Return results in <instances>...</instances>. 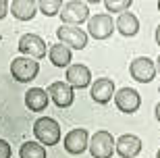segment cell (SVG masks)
<instances>
[{"mask_svg": "<svg viewBox=\"0 0 160 158\" xmlns=\"http://www.w3.org/2000/svg\"><path fill=\"white\" fill-rule=\"evenodd\" d=\"M33 135L42 146H56L60 141V125L52 117H40L33 123Z\"/></svg>", "mask_w": 160, "mask_h": 158, "instance_id": "obj_1", "label": "cell"}, {"mask_svg": "<svg viewBox=\"0 0 160 158\" xmlns=\"http://www.w3.org/2000/svg\"><path fill=\"white\" fill-rule=\"evenodd\" d=\"M114 150H117V141H114L110 131L100 129V131H96L92 135V140H89V154L94 158H110Z\"/></svg>", "mask_w": 160, "mask_h": 158, "instance_id": "obj_2", "label": "cell"}, {"mask_svg": "<svg viewBox=\"0 0 160 158\" xmlns=\"http://www.w3.org/2000/svg\"><path fill=\"white\" fill-rule=\"evenodd\" d=\"M60 19H62V25H73V27H79L81 23L89 21V8L85 2H79V0H71L62 6L60 11Z\"/></svg>", "mask_w": 160, "mask_h": 158, "instance_id": "obj_3", "label": "cell"}, {"mask_svg": "<svg viewBox=\"0 0 160 158\" xmlns=\"http://www.w3.org/2000/svg\"><path fill=\"white\" fill-rule=\"evenodd\" d=\"M11 73L12 77L21 83H27V81H33L40 73V64L36 63L33 59H27V56H17L12 59L11 63Z\"/></svg>", "mask_w": 160, "mask_h": 158, "instance_id": "obj_4", "label": "cell"}, {"mask_svg": "<svg viewBox=\"0 0 160 158\" xmlns=\"http://www.w3.org/2000/svg\"><path fill=\"white\" fill-rule=\"evenodd\" d=\"M117 29V21H112L110 15L106 13H100V15H94V17L88 21V33L94 38V40H106L112 35V31Z\"/></svg>", "mask_w": 160, "mask_h": 158, "instance_id": "obj_5", "label": "cell"}, {"mask_svg": "<svg viewBox=\"0 0 160 158\" xmlns=\"http://www.w3.org/2000/svg\"><path fill=\"white\" fill-rule=\"evenodd\" d=\"M19 52L23 54V56H27V59H44L46 56V42L42 40L40 35L36 33H25L19 38Z\"/></svg>", "mask_w": 160, "mask_h": 158, "instance_id": "obj_6", "label": "cell"}, {"mask_svg": "<svg viewBox=\"0 0 160 158\" xmlns=\"http://www.w3.org/2000/svg\"><path fill=\"white\" fill-rule=\"evenodd\" d=\"M129 73L135 81L150 83L156 77L158 69H156V63L152 59H148V56H137V59H133V63L129 64Z\"/></svg>", "mask_w": 160, "mask_h": 158, "instance_id": "obj_7", "label": "cell"}, {"mask_svg": "<svg viewBox=\"0 0 160 158\" xmlns=\"http://www.w3.org/2000/svg\"><path fill=\"white\" fill-rule=\"evenodd\" d=\"M56 38L60 40V44L75 48V50H83L88 46V33L79 27H73V25H60L56 29Z\"/></svg>", "mask_w": 160, "mask_h": 158, "instance_id": "obj_8", "label": "cell"}, {"mask_svg": "<svg viewBox=\"0 0 160 158\" xmlns=\"http://www.w3.org/2000/svg\"><path fill=\"white\" fill-rule=\"evenodd\" d=\"M62 144H65V150L69 154L79 156V154H83L89 148V135H88L85 129H71V131L65 135Z\"/></svg>", "mask_w": 160, "mask_h": 158, "instance_id": "obj_9", "label": "cell"}, {"mask_svg": "<svg viewBox=\"0 0 160 158\" xmlns=\"http://www.w3.org/2000/svg\"><path fill=\"white\" fill-rule=\"evenodd\" d=\"M48 96L58 108H69L75 100V94H73V88L67 81H54L50 83L48 88Z\"/></svg>", "mask_w": 160, "mask_h": 158, "instance_id": "obj_10", "label": "cell"}, {"mask_svg": "<svg viewBox=\"0 0 160 158\" xmlns=\"http://www.w3.org/2000/svg\"><path fill=\"white\" fill-rule=\"evenodd\" d=\"M114 104H117V108H119L121 112L131 115V112H135L137 108L142 106V98H139V94H137L135 89L123 88L114 94Z\"/></svg>", "mask_w": 160, "mask_h": 158, "instance_id": "obj_11", "label": "cell"}, {"mask_svg": "<svg viewBox=\"0 0 160 158\" xmlns=\"http://www.w3.org/2000/svg\"><path fill=\"white\" fill-rule=\"evenodd\" d=\"M114 81L108 79V77H100L96 79V83L92 85V100L98 102V104H108L110 100L114 98Z\"/></svg>", "mask_w": 160, "mask_h": 158, "instance_id": "obj_12", "label": "cell"}, {"mask_svg": "<svg viewBox=\"0 0 160 158\" xmlns=\"http://www.w3.org/2000/svg\"><path fill=\"white\" fill-rule=\"evenodd\" d=\"M67 83L71 85V88H77V89H83L88 88L89 83H92V73L85 64H71L69 69H67Z\"/></svg>", "mask_w": 160, "mask_h": 158, "instance_id": "obj_13", "label": "cell"}, {"mask_svg": "<svg viewBox=\"0 0 160 158\" xmlns=\"http://www.w3.org/2000/svg\"><path fill=\"white\" fill-rule=\"evenodd\" d=\"M139 152H142V140L137 135L125 133L117 140V154L121 158H135Z\"/></svg>", "mask_w": 160, "mask_h": 158, "instance_id": "obj_14", "label": "cell"}, {"mask_svg": "<svg viewBox=\"0 0 160 158\" xmlns=\"http://www.w3.org/2000/svg\"><path fill=\"white\" fill-rule=\"evenodd\" d=\"M48 102H50V96H48L46 89L42 88H31L25 92V104H27V108L33 112H44L46 110Z\"/></svg>", "mask_w": 160, "mask_h": 158, "instance_id": "obj_15", "label": "cell"}, {"mask_svg": "<svg viewBox=\"0 0 160 158\" xmlns=\"http://www.w3.org/2000/svg\"><path fill=\"white\" fill-rule=\"evenodd\" d=\"M12 17L19 21H31L38 13V2L36 0H12L11 2Z\"/></svg>", "mask_w": 160, "mask_h": 158, "instance_id": "obj_16", "label": "cell"}, {"mask_svg": "<svg viewBox=\"0 0 160 158\" xmlns=\"http://www.w3.org/2000/svg\"><path fill=\"white\" fill-rule=\"evenodd\" d=\"M48 59H50V63L54 64V67H58V69H62V67H71V48L65 46V44H52V46L48 48Z\"/></svg>", "mask_w": 160, "mask_h": 158, "instance_id": "obj_17", "label": "cell"}, {"mask_svg": "<svg viewBox=\"0 0 160 158\" xmlns=\"http://www.w3.org/2000/svg\"><path fill=\"white\" fill-rule=\"evenodd\" d=\"M117 29H119V33L125 35V38H133V35L139 31V21H137V17L133 13H123V15H119V19H117Z\"/></svg>", "mask_w": 160, "mask_h": 158, "instance_id": "obj_18", "label": "cell"}, {"mask_svg": "<svg viewBox=\"0 0 160 158\" xmlns=\"http://www.w3.org/2000/svg\"><path fill=\"white\" fill-rule=\"evenodd\" d=\"M19 158H46V148L40 141H25L19 148Z\"/></svg>", "mask_w": 160, "mask_h": 158, "instance_id": "obj_19", "label": "cell"}, {"mask_svg": "<svg viewBox=\"0 0 160 158\" xmlns=\"http://www.w3.org/2000/svg\"><path fill=\"white\" fill-rule=\"evenodd\" d=\"M62 2L60 0H40L38 2V8H40L46 17H54V15H60V11H62Z\"/></svg>", "mask_w": 160, "mask_h": 158, "instance_id": "obj_20", "label": "cell"}, {"mask_svg": "<svg viewBox=\"0 0 160 158\" xmlns=\"http://www.w3.org/2000/svg\"><path fill=\"white\" fill-rule=\"evenodd\" d=\"M104 6H106L110 13H127L131 6V0H104Z\"/></svg>", "mask_w": 160, "mask_h": 158, "instance_id": "obj_21", "label": "cell"}, {"mask_svg": "<svg viewBox=\"0 0 160 158\" xmlns=\"http://www.w3.org/2000/svg\"><path fill=\"white\" fill-rule=\"evenodd\" d=\"M11 154H12L11 144H8L6 140H2V137H0V158H11Z\"/></svg>", "mask_w": 160, "mask_h": 158, "instance_id": "obj_22", "label": "cell"}, {"mask_svg": "<svg viewBox=\"0 0 160 158\" xmlns=\"http://www.w3.org/2000/svg\"><path fill=\"white\" fill-rule=\"evenodd\" d=\"M8 0H0V19H4L6 15H8Z\"/></svg>", "mask_w": 160, "mask_h": 158, "instance_id": "obj_23", "label": "cell"}, {"mask_svg": "<svg viewBox=\"0 0 160 158\" xmlns=\"http://www.w3.org/2000/svg\"><path fill=\"white\" fill-rule=\"evenodd\" d=\"M156 44H158V46H160V25H158V27H156Z\"/></svg>", "mask_w": 160, "mask_h": 158, "instance_id": "obj_24", "label": "cell"}, {"mask_svg": "<svg viewBox=\"0 0 160 158\" xmlns=\"http://www.w3.org/2000/svg\"><path fill=\"white\" fill-rule=\"evenodd\" d=\"M156 119H158V123H160V102L156 104Z\"/></svg>", "mask_w": 160, "mask_h": 158, "instance_id": "obj_25", "label": "cell"}, {"mask_svg": "<svg viewBox=\"0 0 160 158\" xmlns=\"http://www.w3.org/2000/svg\"><path fill=\"white\" fill-rule=\"evenodd\" d=\"M156 69H158V73H160V56H158V60H156Z\"/></svg>", "mask_w": 160, "mask_h": 158, "instance_id": "obj_26", "label": "cell"}, {"mask_svg": "<svg viewBox=\"0 0 160 158\" xmlns=\"http://www.w3.org/2000/svg\"><path fill=\"white\" fill-rule=\"evenodd\" d=\"M156 158H160V150H158V152H156Z\"/></svg>", "mask_w": 160, "mask_h": 158, "instance_id": "obj_27", "label": "cell"}, {"mask_svg": "<svg viewBox=\"0 0 160 158\" xmlns=\"http://www.w3.org/2000/svg\"><path fill=\"white\" fill-rule=\"evenodd\" d=\"M158 11H160V2H158Z\"/></svg>", "mask_w": 160, "mask_h": 158, "instance_id": "obj_28", "label": "cell"}]
</instances>
